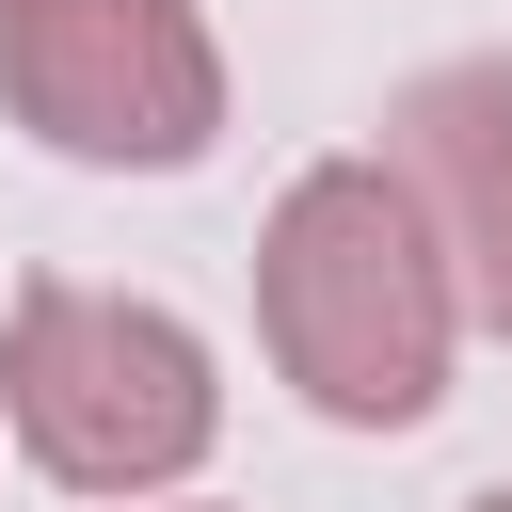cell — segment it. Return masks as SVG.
<instances>
[{"label":"cell","instance_id":"obj_1","mask_svg":"<svg viewBox=\"0 0 512 512\" xmlns=\"http://www.w3.org/2000/svg\"><path fill=\"white\" fill-rule=\"evenodd\" d=\"M256 320H272V368L352 432H400L448 400V256L384 160L288 176V208L256 240Z\"/></svg>","mask_w":512,"mask_h":512},{"label":"cell","instance_id":"obj_2","mask_svg":"<svg viewBox=\"0 0 512 512\" xmlns=\"http://www.w3.org/2000/svg\"><path fill=\"white\" fill-rule=\"evenodd\" d=\"M0 416H16V448H32L64 496H144V480H192V464H208L224 384H208L192 320H160V304H128V288L32 272V288H16V336H0Z\"/></svg>","mask_w":512,"mask_h":512},{"label":"cell","instance_id":"obj_3","mask_svg":"<svg viewBox=\"0 0 512 512\" xmlns=\"http://www.w3.org/2000/svg\"><path fill=\"white\" fill-rule=\"evenodd\" d=\"M0 112L64 160L176 176L224 128V48L192 0H0Z\"/></svg>","mask_w":512,"mask_h":512},{"label":"cell","instance_id":"obj_4","mask_svg":"<svg viewBox=\"0 0 512 512\" xmlns=\"http://www.w3.org/2000/svg\"><path fill=\"white\" fill-rule=\"evenodd\" d=\"M384 176L416 192V224H432V256H448V304H480V320L512 336V64H432V80H400Z\"/></svg>","mask_w":512,"mask_h":512},{"label":"cell","instance_id":"obj_5","mask_svg":"<svg viewBox=\"0 0 512 512\" xmlns=\"http://www.w3.org/2000/svg\"><path fill=\"white\" fill-rule=\"evenodd\" d=\"M464 512H512V496H464Z\"/></svg>","mask_w":512,"mask_h":512}]
</instances>
